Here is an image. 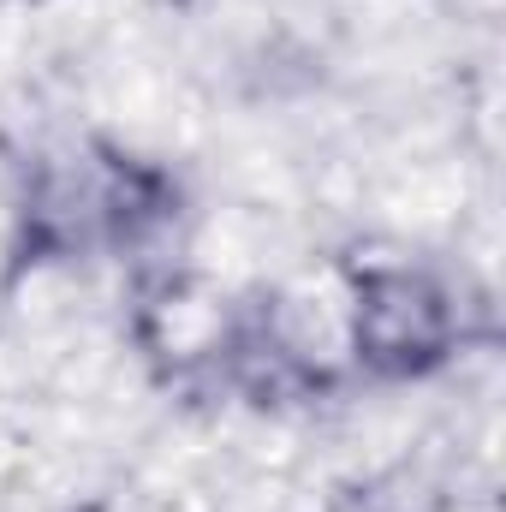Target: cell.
<instances>
[{
	"label": "cell",
	"mask_w": 506,
	"mask_h": 512,
	"mask_svg": "<svg viewBox=\"0 0 506 512\" xmlns=\"http://www.w3.org/2000/svg\"><path fill=\"white\" fill-rule=\"evenodd\" d=\"M453 340V304L423 274H370L358 292V358L381 376H417L441 364Z\"/></svg>",
	"instance_id": "6da1fadb"
}]
</instances>
